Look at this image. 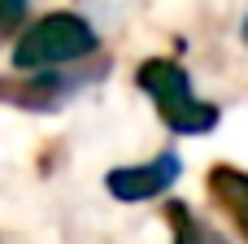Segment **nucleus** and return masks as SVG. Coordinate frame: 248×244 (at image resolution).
Returning <instances> with one entry per match:
<instances>
[{
  "label": "nucleus",
  "mask_w": 248,
  "mask_h": 244,
  "mask_svg": "<svg viewBox=\"0 0 248 244\" xmlns=\"http://www.w3.org/2000/svg\"><path fill=\"white\" fill-rule=\"evenodd\" d=\"M100 48V35L87 17L78 13H44L39 22H31L17 44H13V70L17 74H44L52 65H70L83 61Z\"/></svg>",
  "instance_id": "obj_2"
},
{
  "label": "nucleus",
  "mask_w": 248,
  "mask_h": 244,
  "mask_svg": "<svg viewBox=\"0 0 248 244\" xmlns=\"http://www.w3.org/2000/svg\"><path fill=\"white\" fill-rule=\"evenodd\" d=\"M240 35H244V44H248V17H244V26H240Z\"/></svg>",
  "instance_id": "obj_8"
},
{
  "label": "nucleus",
  "mask_w": 248,
  "mask_h": 244,
  "mask_svg": "<svg viewBox=\"0 0 248 244\" xmlns=\"http://www.w3.org/2000/svg\"><path fill=\"white\" fill-rule=\"evenodd\" d=\"M78 87V79H65L57 70H44V74H9L0 79V100L13 105V109H31V114H52L65 105V96Z\"/></svg>",
  "instance_id": "obj_4"
},
{
  "label": "nucleus",
  "mask_w": 248,
  "mask_h": 244,
  "mask_svg": "<svg viewBox=\"0 0 248 244\" xmlns=\"http://www.w3.org/2000/svg\"><path fill=\"white\" fill-rule=\"evenodd\" d=\"M179 175H183V162H179L174 148H166V153H157L153 162H140V166H113V170L105 175V188H109L113 201L135 205V201H153V196H161Z\"/></svg>",
  "instance_id": "obj_3"
},
{
  "label": "nucleus",
  "mask_w": 248,
  "mask_h": 244,
  "mask_svg": "<svg viewBox=\"0 0 248 244\" xmlns=\"http://www.w3.org/2000/svg\"><path fill=\"white\" fill-rule=\"evenodd\" d=\"M31 0H0V31H17Z\"/></svg>",
  "instance_id": "obj_7"
},
{
  "label": "nucleus",
  "mask_w": 248,
  "mask_h": 244,
  "mask_svg": "<svg viewBox=\"0 0 248 244\" xmlns=\"http://www.w3.org/2000/svg\"><path fill=\"white\" fill-rule=\"evenodd\" d=\"M135 83H140V92L157 105V118L166 122L170 135H205V131H214L218 118H222L214 100H201V96L192 92V74H187L179 61H170V57H148V61H140Z\"/></svg>",
  "instance_id": "obj_1"
},
{
  "label": "nucleus",
  "mask_w": 248,
  "mask_h": 244,
  "mask_svg": "<svg viewBox=\"0 0 248 244\" xmlns=\"http://www.w3.org/2000/svg\"><path fill=\"white\" fill-rule=\"evenodd\" d=\"M166 218L174 227V244H214V236L205 231V223L183 205V201H166Z\"/></svg>",
  "instance_id": "obj_6"
},
{
  "label": "nucleus",
  "mask_w": 248,
  "mask_h": 244,
  "mask_svg": "<svg viewBox=\"0 0 248 244\" xmlns=\"http://www.w3.org/2000/svg\"><path fill=\"white\" fill-rule=\"evenodd\" d=\"M205 188H209L214 205H218V210L235 223V231H240V236H244V244H248V170L218 162V166H209Z\"/></svg>",
  "instance_id": "obj_5"
}]
</instances>
